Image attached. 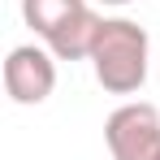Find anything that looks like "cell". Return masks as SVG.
<instances>
[{
  "label": "cell",
  "instance_id": "7a4b0ae2",
  "mask_svg": "<svg viewBox=\"0 0 160 160\" xmlns=\"http://www.w3.org/2000/svg\"><path fill=\"white\" fill-rule=\"evenodd\" d=\"M112 160H160V112L152 104H121L104 126Z\"/></svg>",
  "mask_w": 160,
  "mask_h": 160
},
{
  "label": "cell",
  "instance_id": "5b68a950",
  "mask_svg": "<svg viewBox=\"0 0 160 160\" xmlns=\"http://www.w3.org/2000/svg\"><path fill=\"white\" fill-rule=\"evenodd\" d=\"M87 0H22V18H26V26L35 35H52L61 22H69L74 13H78Z\"/></svg>",
  "mask_w": 160,
  "mask_h": 160
},
{
  "label": "cell",
  "instance_id": "6da1fadb",
  "mask_svg": "<svg viewBox=\"0 0 160 160\" xmlns=\"http://www.w3.org/2000/svg\"><path fill=\"white\" fill-rule=\"evenodd\" d=\"M147 30L130 22V18H104L100 35H95V48H91V69L95 82L112 91V95H134L143 82H147Z\"/></svg>",
  "mask_w": 160,
  "mask_h": 160
},
{
  "label": "cell",
  "instance_id": "277c9868",
  "mask_svg": "<svg viewBox=\"0 0 160 160\" xmlns=\"http://www.w3.org/2000/svg\"><path fill=\"white\" fill-rule=\"evenodd\" d=\"M100 22H104V18H100L91 4H82L69 22H61V26L48 35V52H52L56 61H91V48H95Z\"/></svg>",
  "mask_w": 160,
  "mask_h": 160
},
{
  "label": "cell",
  "instance_id": "8992f818",
  "mask_svg": "<svg viewBox=\"0 0 160 160\" xmlns=\"http://www.w3.org/2000/svg\"><path fill=\"white\" fill-rule=\"evenodd\" d=\"M100 4H130V0H100Z\"/></svg>",
  "mask_w": 160,
  "mask_h": 160
},
{
  "label": "cell",
  "instance_id": "3957f363",
  "mask_svg": "<svg viewBox=\"0 0 160 160\" xmlns=\"http://www.w3.org/2000/svg\"><path fill=\"white\" fill-rule=\"evenodd\" d=\"M56 87V61L52 52L35 48V43H22L13 48L9 61H4V91L13 104H43Z\"/></svg>",
  "mask_w": 160,
  "mask_h": 160
}]
</instances>
